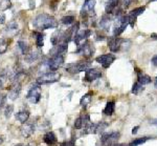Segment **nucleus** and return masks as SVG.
I'll use <instances>...</instances> for the list:
<instances>
[{
    "instance_id": "obj_1",
    "label": "nucleus",
    "mask_w": 157,
    "mask_h": 146,
    "mask_svg": "<svg viewBox=\"0 0 157 146\" xmlns=\"http://www.w3.org/2000/svg\"><path fill=\"white\" fill-rule=\"evenodd\" d=\"M58 24L59 23H58L57 19L52 15L46 14V13L39 14L33 21L34 27L39 32L48 29H56V27H58Z\"/></svg>"
},
{
    "instance_id": "obj_2",
    "label": "nucleus",
    "mask_w": 157,
    "mask_h": 146,
    "mask_svg": "<svg viewBox=\"0 0 157 146\" xmlns=\"http://www.w3.org/2000/svg\"><path fill=\"white\" fill-rule=\"evenodd\" d=\"M129 25V17L128 15L125 16V15H118L117 18L115 20V23H114V29H113V35L115 37H118L124 30H126Z\"/></svg>"
},
{
    "instance_id": "obj_3",
    "label": "nucleus",
    "mask_w": 157,
    "mask_h": 146,
    "mask_svg": "<svg viewBox=\"0 0 157 146\" xmlns=\"http://www.w3.org/2000/svg\"><path fill=\"white\" fill-rule=\"evenodd\" d=\"M61 78V74L58 71H48V73L43 74L37 79V83L39 85H43V84H52L55 82L59 81Z\"/></svg>"
},
{
    "instance_id": "obj_4",
    "label": "nucleus",
    "mask_w": 157,
    "mask_h": 146,
    "mask_svg": "<svg viewBox=\"0 0 157 146\" xmlns=\"http://www.w3.org/2000/svg\"><path fill=\"white\" fill-rule=\"evenodd\" d=\"M91 65L90 61H78V62L69 63L66 66V71L70 74H78L89 68Z\"/></svg>"
},
{
    "instance_id": "obj_5",
    "label": "nucleus",
    "mask_w": 157,
    "mask_h": 146,
    "mask_svg": "<svg viewBox=\"0 0 157 146\" xmlns=\"http://www.w3.org/2000/svg\"><path fill=\"white\" fill-rule=\"evenodd\" d=\"M94 7H95V0H85L82 9H81V16L86 20L87 18L94 16Z\"/></svg>"
},
{
    "instance_id": "obj_6",
    "label": "nucleus",
    "mask_w": 157,
    "mask_h": 146,
    "mask_svg": "<svg viewBox=\"0 0 157 146\" xmlns=\"http://www.w3.org/2000/svg\"><path fill=\"white\" fill-rule=\"evenodd\" d=\"M63 64H64V56L61 54L52 55V57L47 61V67L52 71H58Z\"/></svg>"
},
{
    "instance_id": "obj_7",
    "label": "nucleus",
    "mask_w": 157,
    "mask_h": 146,
    "mask_svg": "<svg viewBox=\"0 0 157 146\" xmlns=\"http://www.w3.org/2000/svg\"><path fill=\"white\" fill-rule=\"evenodd\" d=\"M41 96H42V88L38 84V85H34L29 89V93L26 95V99L29 100L30 103L37 104L41 100Z\"/></svg>"
},
{
    "instance_id": "obj_8",
    "label": "nucleus",
    "mask_w": 157,
    "mask_h": 146,
    "mask_svg": "<svg viewBox=\"0 0 157 146\" xmlns=\"http://www.w3.org/2000/svg\"><path fill=\"white\" fill-rule=\"evenodd\" d=\"M127 40L121 39L120 37H109L108 38V47L109 50L111 51L112 53H117L121 50V47H124V43L126 42Z\"/></svg>"
},
{
    "instance_id": "obj_9",
    "label": "nucleus",
    "mask_w": 157,
    "mask_h": 146,
    "mask_svg": "<svg viewBox=\"0 0 157 146\" xmlns=\"http://www.w3.org/2000/svg\"><path fill=\"white\" fill-rule=\"evenodd\" d=\"M121 134L118 132H112L109 134H104L101 137V143L104 146H112L117 142V140L120 139Z\"/></svg>"
},
{
    "instance_id": "obj_10",
    "label": "nucleus",
    "mask_w": 157,
    "mask_h": 146,
    "mask_svg": "<svg viewBox=\"0 0 157 146\" xmlns=\"http://www.w3.org/2000/svg\"><path fill=\"white\" fill-rule=\"evenodd\" d=\"M90 35H91V30L88 29L78 30L77 34L75 35V43L77 44V47H80L82 44H84L86 41H87L88 37H90Z\"/></svg>"
},
{
    "instance_id": "obj_11",
    "label": "nucleus",
    "mask_w": 157,
    "mask_h": 146,
    "mask_svg": "<svg viewBox=\"0 0 157 146\" xmlns=\"http://www.w3.org/2000/svg\"><path fill=\"white\" fill-rule=\"evenodd\" d=\"M115 59L116 57L113 54H105V55H101L95 58V61H97L98 63H100L104 68H108L109 66L114 62Z\"/></svg>"
},
{
    "instance_id": "obj_12",
    "label": "nucleus",
    "mask_w": 157,
    "mask_h": 146,
    "mask_svg": "<svg viewBox=\"0 0 157 146\" xmlns=\"http://www.w3.org/2000/svg\"><path fill=\"white\" fill-rule=\"evenodd\" d=\"M77 53L82 54L86 58H89V57H92L93 54H94V48H93V47L91 45V43L89 41H86L84 44H82L80 47L77 48Z\"/></svg>"
},
{
    "instance_id": "obj_13",
    "label": "nucleus",
    "mask_w": 157,
    "mask_h": 146,
    "mask_svg": "<svg viewBox=\"0 0 157 146\" xmlns=\"http://www.w3.org/2000/svg\"><path fill=\"white\" fill-rule=\"evenodd\" d=\"M101 77H102V71L100 70H98V68H87V70L85 71V81L87 82H92V81H95L98 80V79H100Z\"/></svg>"
},
{
    "instance_id": "obj_14",
    "label": "nucleus",
    "mask_w": 157,
    "mask_h": 146,
    "mask_svg": "<svg viewBox=\"0 0 157 146\" xmlns=\"http://www.w3.org/2000/svg\"><path fill=\"white\" fill-rule=\"evenodd\" d=\"M20 91H21V82L13 81V84L9 91V98L11 100H16L19 97Z\"/></svg>"
},
{
    "instance_id": "obj_15",
    "label": "nucleus",
    "mask_w": 157,
    "mask_h": 146,
    "mask_svg": "<svg viewBox=\"0 0 157 146\" xmlns=\"http://www.w3.org/2000/svg\"><path fill=\"white\" fill-rule=\"evenodd\" d=\"M145 10H146V6L136 7V9H134L133 11L128 15V17H129V24H130L131 26L134 27V25H135V22H136V19H137V17L139 16V15L143 14V13L145 12Z\"/></svg>"
},
{
    "instance_id": "obj_16",
    "label": "nucleus",
    "mask_w": 157,
    "mask_h": 146,
    "mask_svg": "<svg viewBox=\"0 0 157 146\" xmlns=\"http://www.w3.org/2000/svg\"><path fill=\"white\" fill-rule=\"evenodd\" d=\"M120 1L121 0H107L106 2V6H105V11L106 14L110 15L112 13H116V9L120 6Z\"/></svg>"
},
{
    "instance_id": "obj_17",
    "label": "nucleus",
    "mask_w": 157,
    "mask_h": 146,
    "mask_svg": "<svg viewBox=\"0 0 157 146\" xmlns=\"http://www.w3.org/2000/svg\"><path fill=\"white\" fill-rule=\"evenodd\" d=\"M43 141H44L45 144H47L48 146H54L58 143V139L56 137V135L52 132H48L44 135L43 137Z\"/></svg>"
},
{
    "instance_id": "obj_18",
    "label": "nucleus",
    "mask_w": 157,
    "mask_h": 146,
    "mask_svg": "<svg viewBox=\"0 0 157 146\" xmlns=\"http://www.w3.org/2000/svg\"><path fill=\"white\" fill-rule=\"evenodd\" d=\"M35 132V126L34 124H30V123H25V125L21 128V134L24 138H29Z\"/></svg>"
},
{
    "instance_id": "obj_19",
    "label": "nucleus",
    "mask_w": 157,
    "mask_h": 146,
    "mask_svg": "<svg viewBox=\"0 0 157 146\" xmlns=\"http://www.w3.org/2000/svg\"><path fill=\"white\" fill-rule=\"evenodd\" d=\"M29 112L27 109H22V111L18 112L16 114V119L18 120L20 123L24 124V123L27 122V120L29 119Z\"/></svg>"
},
{
    "instance_id": "obj_20",
    "label": "nucleus",
    "mask_w": 157,
    "mask_h": 146,
    "mask_svg": "<svg viewBox=\"0 0 157 146\" xmlns=\"http://www.w3.org/2000/svg\"><path fill=\"white\" fill-rule=\"evenodd\" d=\"M136 73H137V82L138 83H140L141 85H146V84H149L151 82V77L146 75V74H144L141 71L137 70L136 71Z\"/></svg>"
},
{
    "instance_id": "obj_21",
    "label": "nucleus",
    "mask_w": 157,
    "mask_h": 146,
    "mask_svg": "<svg viewBox=\"0 0 157 146\" xmlns=\"http://www.w3.org/2000/svg\"><path fill=\"white\" fill-rule=\"evenodd\" d=\"M33 36L35 37V41H36V45L38 47H42L44 45V35L39 30H35L33 33Z\"/></svg>"
},
{
    "instance_id": "obj_22",
    "label": "nucleus",
    "mask_w": 157,
    "mask_h": 146,
    "mask_svg": "<svg viewBox=\"0 0 157 146\" xmlns=\"http://www.w3.org/2000/svg\"><path fill=\"white\" fill-rule=\"evenodd\" d=\"M110 20H111V18H110V15H108V14H106V15H104V16L101 18V21H100V26L102 27V29H104L105 30H109V27H110Z\"/></svg>"
},
{
    "instance_id": "obj_23",
    "label": "nucleus",
    "mask_w": 157,
    "mask_h": 146,
    "mask_svg": "<svg viewBox=\"0 0 157 146\" xmlns=\"http://www.w3.org/2000/svg\"><path fill=\"white\" fill-rule=\"evenodd\" d=\"M115 112V103L113 101H109L107 104H106V107L104 108L103 112L106 115V116H112Z\"/></svg>"
},
{
    "instance_id": "obj_24",
    "label": "nucleus",
    "mask_w": 157,
    "mask_h": 146,
    "mask_svg": "<svg viewBox=\"0 0 157 146\" xmlns=\"http://www.w3.org/2000/svg\"><path fill=\"white\" fill-rule=\"evenodd\" d=\"M91 100H92V93L89 91V93L85 94L84 96L82 97V99H81V101H80L81 106H82L83 108H86V107L90 104Z\"/></svg>"
},
{
    "instance_id": "obj_25",
    "label": "nucleus",
    "mask_w": 157,
    "mask_h": 146,
    "mask_svg": "<svg viewBox=\"0 0 157 146\" xmlns=\"http://www.w3.org/2000/svg\"><path fill=\"white\" fill-rule=\"evenodd\" d=\"M9 48V39L7 38H0V55L4 54Z\"/></svg>"
},
{
    "instance_id": "obj_26",
    "label": "nucleus",
    "mask_w": 157,
    "mask_h": 146,
    "mask_svg": "<svg viewBox=\"0 0 157 146\" xmlns=\"http://www.w3.org/2000/svg\"><path fill=\"white\" fill-rule=\"evenodd\" d=\"M12 6L11 0H0V12H4Z\"/></svg>"
},
{
    "instance_id": "obj_27",
    "label": "nucleus",
    "mask_w": 157,
    "mask_h": 146,
    "mask_svg": "<svg viewBox=\"0 0 157 146\" xmlns=\"http://www.w3.org/2000/svg\"><path fill=\"white\" fill-rule=\"evenodd\" d=\"M149 139H150L149 137L138 138V139H136V140L132 141V142H131L128 146H138V145H141V144H144V143H146Z\"/></svg>"
},
{
    "instance_id": "obj_28",
    "label": "nucleus",
    "mask_w": 157,
    "mask_h": 146,
    "mask_svg": "<svg viewBox=\"0 0 157 146\" xmlns=\"http://www.w3.org/2000/svg\"><path fill=\"white\" fill-rule=\"evenodd\" d=\"M18 47L19 50L21 51V53L23 54V55H26L27 52H29V45H27V43L25 42V41H19L18 42Z\"/></svg>"
},
{
    "instance_id": "obj_29",
    "label": "nucleus",
    "mask_w": 157,
    "mask_h": 146,
    "mask_svg": "<svg viewBox=\"0 0 157 146\" xmlns=\"http://www.w3.org/2000/svg\"><path fill=\"white\" fill-rule=\"evenodd\" d=\"M75 16H64V17H62V19H61V22L65 25H70L75 22Z\"/></svg>"
},
{
    "instance_id": "obj_30",
    "label": "nucleus",
    "mask_w": 157,
    "mask_h": 146,
    "mask_svg": "<svg viewBox=\"0 0 157 146\" xmlns=\"http://www.w3.org/2000/svg\"><path fill=\"white\" fill-rule=\"evenodd\" d=\"M144 91V85H141L140 83H138V82H135V83L133 84L132 86V94L134 95H138L140 91Z\"/></svg>"
},
{
    "instance_id": "obj_31",
    "label": "nucleus",
    "mask_w": 157,
    "mask_h": 146,
    "mask_svg": "<svg viewBox=\"0 0 157 146\" xmlns=\"http://www.w3.org/2000/svg\"><path fill=\"white\" fill-rule=\"evenodd\" d=\"M38 57H39V53H30V54H26V57L25 59L27 60V62L29 63H32L34 62V61H36Z\"/></svg>"
},
{
    "instance_id": "obj_32",
    "label": "nucleus",
    "mask_w": 157,
    "mask_h": 146,
    "mask_svg": "<svg viewBox=\"0 0 157 146\" xmlns=\"http://www.w3.org/2000/svg\"><path fill=\"white\" fill-rule=\"evenodd\" d=\"M17 30H18V24L16 23L15 21H12V22H10L9 25L6 26V32H15L16 33Z\"/></svg>"
},
{
    "instance_id": "obj_33",
    "label": "nucleus",
    "mask_w": 157,
    "mask_h": 146,
    "mask_svg": "<svg viewBox=\"0 0 157 146\" xmlns=\"http://www.w3.org/2000/svg\"><path fill=\"white\" fill-rule=\"evenodd\" d=\"M107 126H108V123H106V122L98 123V124H97V134H100V132H102Z\"/></svg>"
},
{
    "instance_id": "obj_34",
    "label": "nucleus",
    "mask_w": 157,
    "mask_h": 146,
    "mask_svg": "<svg viewBox=\"0 0 157 146\" xmlns=\"http://www.w3.org/2000/svg\"><path fill=\"white\" fill-rule=\"evenodd\" d=\"M83 127V120L81 117H78L75 121V129H81Z\"/></svg>"
},
{
    "instance_id": "obj_35",
    "label": "nucleus",
    "mask_w": 157,
    "mask_h": 146,
    "mask_svg": "<svg viewBox=\"0 0 157 146\" xmlns=\"http://www.w3.org/2000/svg\"><path fill=\"white\" fill-rule=\"evenodd\" d=\"M13 109H14V107H13V105L6 106V112H4V115H6V118H10V117H11V115H12V112H13Z\"/></svg>"
},
{
    "instance_id": "obj_36",
    "label": "nucleus",
    "mask_w": 157,
    "mask_h": 146,
    "mask_svg": "<svg viewBox=\"0 0 157 146\" xmlns=\"http://www.w3.org/2000/svg\"><path fill=\"white\" fill-rule=\"evenodd\" d=\"M6 96L4 94L0 93V109H1L4 104H6Z\"/></svg>"
},
{
    "instance_id": "obj_37",
    "label": "nucleus",
    "mask_w": 157,
    "mask_h": 146,
    "mask_svg": "<svg viewBox=\"0 0 157 146\" xmlns=\"http://www.w3.org/2000/svg\"><path fill=\"white\" fill-rule=\"evenodd\" d=\"M61 146H75V140L71 139L69 141H65L61 144Z\"/></svg>"
},
{
    "instance_id": "obj_38",
    "label": "nucleus",
    "mask_w": 157,
    "mask_h": 146,
    "mask_svg": "<svg viewBox=\"0 0 157 146\" xmlns=\"http://www.w3.org/2000/svg\"><path fill=\"white\" fill-rule=\"evenodd\" d=\"M132 2H133V0H124V7L128 9V7L132 4Z\"/></svg>"
},
{
    "instance_id": "obj_39",
    "label": "nucleus",
    "mask_w": 157,
    "mask_h": 146,
    "mask_svg": "<svg viewBox=\"0 0 157 146\" xmlns=\"http://www.w3.org/2000/svg\"><path fill=\"white\" fill-rule=\"evenodd\" d=\"M152 63H153V65L157 66V55H155L153 58H152Z\"/></svg>"
},
{
    "instance_id": "obj_40",
    "label": "nucleus",
    "mask_w": 157,
    "mask_h": 146,
    "mask_svg": "<svg viewBox=\"0 0 157 146\" xmlns=\"http://www.w3.org/2000/svg\"><path fill=\"white\" fill-rule=\"evenodd\" d=\"M4 20H6L4 15H0V23H4Z\"/></svg>"
},
{
    "instance_id": "obj_41",
    "label": "nucleus",
    "mask_w": 157,
    "mask_h": 146,
    "mask_svg": "<svg viewBox=\"0 0 157 146\" xmlns=\"http://www.w3.org/2000/svg\"><path fill=\"white\" fill-rule=\"evenodd\" d=\"M139 128L138 126H136V127H134V128L132 129V134L133 135H135V134H137V129Z\"/></svg>"
},
{
    "instance_id": "obj_42",
    "label": "nucleus",
    "mask_w": 157,
    "mask_h": 146,
    "mask_svg": "<svg viewBox=\"0 0 157 146\" xmlns=\"http://www.w3.org/2000/svg\"><path fill=\"white\" fill-rule=\"evenodd\" d=\"M151 38H152V39H156L157 40V34H152Z\"/></svg>"
},
{
    "instance_id": "obj_43",
    "label": "nucleus",
    "mask_w": 157,
    "mask_h": 146,
    "mask_svg": "<svg viewBox=\"0 0 157 146\" xmlns=\"http://www.w3.org/2000/svg\"><path fill=\"white\" fill-rule=\"evenodd\" d=\"M2 85H3V79L0 78V87H1Z\"/></svg>"
},
{
    "instance_id": "obj_44",
    "label": "nucleus",
    "mask_w": 157,
    "mask_h": 146,
    "mask_svg": "<svg viewBox=\"0 0 157 146\" xmlns=\"http://www.w3.org/2000/svg\"><path fill=\"white\" fill-rule=\"evenodd\" d=\"M112 146H128V145H126V144H116V143H115V144H113Z\"/></svg>"
},
{
    "instance_id": "obj_45",
    "label": "nucleus",
    "mask_w": 157,
    "mask_h": 146,
    "mask_svg": "<svg viewBox=\"0 0 157 146\" xmlns=\"http://www.w3.org/2000/svg\"><path fill=\"white\" fill-rule=\"evenodd\" d=\"M154 86L157 87V77H156V79H155V82H154Z\"/></svg>"
},
{
    "instance_id": "obj_46",
    "label": "nucleus",
    "mask_w": 157,
    "mask_h": 146,
    "mask_svg": "<svg viewBox=\"0 0 157 146\" xmlns=\"http://www.w3.org/2000/svg\"><path fill=\"white\" fill-rule=\"evenodd\" d=\"M2 142H3V138L0 136V144H2Z\"/></svg>"
},
{
    "instance_id": "obj_47",
    "label": "nucleus",
    "mask_w": 157,
    "mask_h": 146,
    "mask_svg": "<svg viewBox=\"0 0 157 146\" xmlns=\"http://www.w3.org/2000/svg\"><path fill=\"white\" fill-rule=\"evenodd\" d=\"M15 146H27V145H25V144H22V143H20V144H17V145H15Z\"/></svg>"
},
{
    "instance_id": "obj_48",
    "label": "nucleus",
    "mask_w": 157,
    "mask_h": 146,
    "mask_svg": "<svg viewBox=\"0 0 157 146\" xmlns=\"http://www.w3.org/2000/svg\"><path fill=\"white\" fill-rule=\"evenodd\" d=\"M154 1H157V0H150V2H154Z\"/></svg>"
}]
</instances>
